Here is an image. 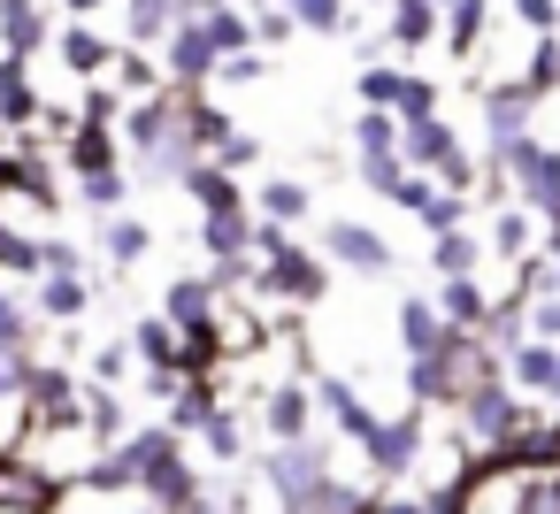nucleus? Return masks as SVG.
<instances>
[{
    "mask_svg": "<svg viewBox=\"0 0 560 514\" xmlns=\"http://www.w3.org/2000/svg\"><path fill=\"white\" fill-rule=\"evenodd\" d=\"M124 147H131V177L139 185H170L185 192V177L208 162L200 147V124H192V93H154V101H131L124 108Z\"/></svg>",
    "mask_w": 560,
    "mask_h": 514,
    "instance_id": "1",
    "label": "nucleus"
},
{
    "mask_svg": "<svg viewBox=\"0 0 560 514\" xmlns=\"http://www.w3.org/2000/svg\"><path fill=\"white\" fill-rule=\"evenodd\" d=\"M254 476H261V491L284 514H307V499L338 476V460H330V437L315 430V437H292V445H261L254 453Z\"/></svg>",
    "mask_w": 560,
    "mask_h": 514,
    "instance_id": "2",
    "label": "nucleus"
},
{
    "mask_svg": "<svg viewBox=\"0 0 560 514\" xmlns=\"http://www.w3.org/2000/svg\"><path fill=\"white\" fill-rule=\"evenodd\" d=\"M529 407H537V399H522L506 376H483V384L453 407V414H460V445H468V460H499V453L514 445V430L529 422Z\"/></svg>",
    "mask_w": 560,
    "mask_h": 514,
    "instance_id": "3",
    "label": "nucleus"
},
{
    "mask_svg": "<svg viewBox=\"0 0 560 514\" xmlns=\"http://www.w3.org/2000/svg\"><path fill=\"white\" fill-rule=\"evenodd\" d=\"M353 177L376 192V200H399L407 192V147H399V116L392 108H361L353 116Z\"/></svg>",
    "mask_w": 560,
    "mask_h": 514,
    "instance_id": "4",
    "label": "nucleus"
},
{
    "mask_svg": "<svg viewBox=\"0 0 560 514\" xmlns=\"http://www.w3.org/2000/svg\"><path fill=\"white\" fill-rule=\"evenodd\" d=\"M361 460H369V476H376V483H407V476H422V460H430V407L384 414V422H376V437L361 445Z\"/></svg>",
    "mask_w": 560,
    "mask_h": 514,
    "instance_id": "5",
    "label": "nucleus"
},
{
    "mask_svg": "<svg viewBox=\"0 0 560 514\" xmlns=\"http://www.w3.org/2000/svg\"><path fill=\"white\" fill-rule=\"evenodd\" d=\"M537 93L522 85V78H506V85H483V162H499V154H514L529 131H537Z\"/></svg>",
    "mask_w": 560,
    "mask_h": 514,
    "instance_id": "6",
    "label": "nucleus"
},
{
    "mask_svg": "<svg viewBox=\"0 0 560 514\" xmlns=\"http://www.w3.org/2000/svg\"><path fill=\"white\" fill-rule=\"evenodd\" d=\"M162 70H170L177 93H208V85L223 78V47H215V32H208V16H192V24H177V32L162 39Z\"/></svg>",
    "mask_w": 560,
    "mask_h": 514,
    "instance_id": "7",
    "label": "nucleus"
},
{
    "mask_svg": "<svg viewBox=\"0 0 560 514\" xmlns=\"http://www.w3.org/2000/svg\"><path fill=\"white\" fill-rule=\"evenodd\" d=\"M323 254H330V269H346V277H392V269H399L392 238H384L376 223H353V215H330V223H323Z\"/></svg>",
    "mask_w": 560,
    "mask_h": 514,
    "instance_id": "8",
    "label": "nucleus"
},
{
    "mask_svg": "<svg viewBox=\"0 0 560 514\" xmlns=\"http://www.w3.org/2000/svg\"><path fill=\"white\" fill-rule=\"evenodd\" d=\"M323 407H315V376H277L261 392V437L269 445H292V437H315Z\"/></svg>",
    "mask_w": 560,
    "mask_h": 514,
    "instance_id": "9",
    "label": "nucleus"
},
{
    "mask_svg": "<svg viewBox=\"0 0 560 514\" xmlns=\"http://www.w3.org/2000/svg\"><path fill=\"white\" fill-rule=\"evenodd\" d=\"M315 407H323V422H330V437L338 445H369L376 437V407L361 399V384L353 376H338V369H315Z\"/></svg>",
    "mask_w": 560,
    "mask_h": 514,
    "instance_id": "10",
    "label": "nucleus"
},
{
    "mask_svg": "<svg viewBox=\"0 0 560 514\" xmlns=\"http://www.w3.org/2000/svg\"><path fill=\"white\" fill-rule=\"evenodd\" d=\"M208 491H215V483L185 460V437H177V445L147 468V483H139V499H147V506H162V514H200V506H208Z\"/></svg>",
    "mask_w": 560,
    "mask_h": 514,
    "instance_id": "11",
    "label": "nucleus"
},
{
    "mask_svg": "<svg viewBox=\"0 0 560 514\" xmlns=\"http://www.w3.org/2000/svg\"><path fill=\"white\" fill-rule=\"evenodd\" d=\"M124 124H101V116H78V131L62 139V162H70V177H108V170H124Z\"/></svg>",
    "mask_w": 560,
    "mask_h": 514,
    "instance_id": "12",
    "label": "nucleus"
},
{
    "mask_svg": "<svg viewBox=\"0 0 560 514\" xmlns=\"http://www.w3.org/2000/svg\"><path fill=\"white\" fill-rule=\"evenodd\" d=\"M392 330H399V353L415 361V353H445L460 330L445 323V307H438V292H407L399 307H392Z\"/></svg>",
    "mask_w": 560,
    "mask_h": 514,
    "instance_id": "13",
    "label": "nucleus"
},
{
    "mask_svg": "<svg viewBox=\"0 0 560 514\" xmlns=\"http://www.w3.org/2000/svg\"><path fill=\"white\" fill-rule=\"evenodd\" d=\"M506 384L522 399H537V407H560V346L552 338H522L506 353Z\"/></svg>",
    "mask_w": 560,
    "mask_h": 514,
    "instance_id": "14",
    "label": "nucleus"
},
{
    "mask_svg": "<svg viewBox=\"0 0 560 514\" xmlns=\"http://www.w3.org/2000/svg\"><path fill=\"white\" fill-rule=\"evenodd\" d=\"M215 0H124V47H162L177 24L208 16Z\"/></svg>",
    "mask_w": 560,
    "mask_h": 514,
    "instance_id": "15",
    "label": "nucleus"
},
{
    "mask_svg": "<svg viewBox=\"0 0 560 514\" xmlns=\"http://www.w3.org/2000/svg\"><path fill=\"white\" fill-rule=\"evenodd\" d=\"M39 116H47V101H39V85H32V62H24V55H0V131H9V139H32Z\"/></svg>",
    "mask_w": 560,
    "mask_h": 514,
    "instance_id": "16",
    "label": "nucleus"
},
{
    "mask_svg": "<svg viewBox=\"0 0 560 514\" xmlns=\"http://www.w3.org/2000/svg\"><path fill=\"white\" fill-rule=\"evenodd\" d=\"M154 307H162L177 330H215V315H223V284H215V269H208V277H170Z\"/></svg>",
    "mask_w": 560,
    "mask_h": 514,
    "instance_id": "17",
    "label": "nucleus"
},
{
    "mask_svg": "<svg viewBox=\"0 0 560 514\" xmlns=\"http://www.w3.org/2000/svg\"><path fill=\"white\" fill-rule=\"evenodd\" d=\"M430 39H445V0H392L384 9V47L392 55H422Z\"/></svg>",
    "mask_w": 560,
    "mask_h": 514,
    "instance_id": "18",
    "label": "nucleus"
},
{
    "mask_svg": "<svg viewBox=\"0 0 560 514\" xmlns=\"http://www.w3.org/2000/svg\"><path fill=\"white\" fill-rule=\"evenodd\" d=\"M254 208H200V254L208 261H254Z\"/></svg>",
    "mask_w": 560,
    "mask_h": 514,
    "instance_id": "19",
    "label": "nucleus"
},
{
    "mask_svg": "<svg viewBox=\"0 0 560 514\" xmlns=\"http://www.w3.org/2000/svg\"><path fill=\"white\" fill-rule=\"evenodd\" d=\"M483 238H491V254H499L506 269H522V261H537V254H545V223H537L522 200H499V215H491V231H483Z\"/></svg>",
    "mask_w": 560,
    "mask_h": 514,
    "instance_id": "20",
    "label": "nucleus"
},
{
    "mask_svg": "<svg viewBox=\"0 0 560 514\" xmlns=\"http://www.w3.org/2000/svg\"><path fill=\"white\" fill-rule=\"evenodd\" d=\"M93 246H101V261H108V269L124 277V269H139V261H147L154 231H147V223H139V215L124 208V215H101V223H93Z\"/></svg>",
    "mask_w": 560,
    "mask_h": 514,
    "instance_id": "21",
    "label": "nucleus"
},
{
    "mask_svg": "<svg viewBox=\"0 0 560 514\" xmlns=\"http://www.w3.org/2000/svg\"><path fill=\"white\" fill-rule=\"evenodd\" d=\"M55 55H62V70H70V78H85V85H101V78L116 70V47H108L93 24H70V32H55Z\"/></svg>",
    "mask_w": 560,
    "mask_h": 514,
    "instance_id": "22",
    "label": "nucleus"
},
{
    "mask_svg": "<svg viewBox=\"0 0 560 514\" xmlns=\"http://www.w3.org/2000/svg\"><path fill=\"white\" fill-rule=\"evenodd\" d=\"M438 307H445L453 330H483L491 307H499V292H491L483 277H438Z\"/></svg>",
    "mask_w": 560,
    "mask_h": 514,
    "instance_id": "23",
    "label": "nucleus"
},
{
    "mask_svg": "<svg viewBox=\"0 0 560 514\" xmlns=\"http://www.w3.org/2000/svg\"><path fill=\"white\" fill-rule=\"evenodd\" d=\"M55 39V24H47V9H39V0H0V55H39Z\"/></svg>",
    "mask_w": 560,
    "mask_h": 514,
    "instance_id": "24",
    "label": "nucleus"
},
{
    "mask_svg": "<svg viewBox=\"0 0 560 514\" xmlns=\"http://www.w3.org/2000/svg\"><path fill=\"white\" fill-rule=\"evenodd\" d=\"M131 346H139V369H185V330H177L162 307H147V315L131 323Z\"/></svg>",
    "mask_w": 560,
    "mask_h": 514,
    "instance_id": "25",
    "label": "nucleus"
},
{
    "mask_svg": "<svg viewBox=\"0 0 560 514\" xmlns=\"http://www.w3.org/2000/svg\"><path fill=\"white\" fill-rule=\"evenodd\" d=\"M32 307H39V323H85V307H93V284L85 277H39L32 284Z\"/></svg>",
    "mask_w": 560,
    "mask_h": 514,
    "instance_id": "26",
    "label": "nucleus"
},
{
    "mask_svg": "<svg viewBox=\"0 0 560 514\" xmlns=\"http://www.w3.org/2000/svg\"><path fill=\"white\" fill-rule=\"evenodd\" d=\"M254 215H269V223H292V231H300V223L315 215V192H307L300 177H261V185H254Z\"/></svg>",
    "mask_w": 560,
    "mask_h": 514,
    "instance_id": "27",
    "label": "nucleus"
},
{
    "mask_svg": "<svg viewBox=\"0 0 560 514\" xmlns=\"http://www.w3.org/2000/svg\"><path fill=\"white\" fill-rule=\"evenodd\" d=\"M116 93H131V101H154V93H170V70L154 62V47H116Z\"/></svg>",
    "mask_w": 560,
    "mask_h": 514,
    "instance_id": "28",
    "label": "nucleus"
},
{
    "mask_svg": "<svg viewBox=\"0 0 560 514\" xmlns=\"http://www.w3.org/2000/svg\"><path fill=\"white\" fill-rule=\"evenodd\" d=\"M483 254H491V238H476L468 223L445 231V238H430V269L438 277H483Z\"/></svg>",
    "mask_w": 560,
    "mask_h": 514,
    "instance_id": "29",
    "label": "nucleus"
},
{
    "mask_svg": "<svg viewBox=\"0 0 560 514\" xmlns=\"http://www.w3.org/2000/svg\"><path fill=\"white\" fill-rule=\"evenodd\" d=\"M491 39V0H445V55H476Z\"/></svg>",
    "mask_w": 560,
    "mask_h": 514,
    "instance_id": "30",
    "label": "nucleus"
},
{
    "mask_svg": "<svg viewBox=\"0 0 560 514\" xmlns=\"http://www.w3.org/2000/svg\"><path fill=\"white\" fill-rule=\"evenodd\" d=\"M200 445L223 460V468H238V460H254V437H246V422H238V407H215L208 422H200Z\"/></svg>",
    "mask_w": 560,
    "mask_h": 514,
    "instance_id": "31",
    "label": "nucleus"
},
{
    "mask_svg": "<svg viewBox=\"0 0 560 514\" xmlns=\"http://www.w3.org/2000/svg\"><path fill=\"white\" fill-rule=\"evenodd\" d=\"M39 330H47L39 307H32L9 277H0V346H32V353H39Z\"/></svg>",
    "mask_w": 560,
    "mask_h": 514,
    "instance_id": "32",
    "label": "nucleus"
},
{
    "mask_svg": "<svg viewBox=\"0 0 560 514\" xmlns=\"http://www.w3.org/2000/svg\"><path fill=\"white\" fill-rule=\"evenodd\" d=\"M399 85H407V70L384 62V55H369L361 78H353V101H361V108H399Z\"/></svg>",
    "mask_w": 560,
    "mask_h": 514,
    "instance_id": "33",
    "label": "nucleus"
},
{
    "mask_svg": "<svg viewBox=\"0 0 560 514\" xmlns=\"http://www.w3.org/2000/svg\"><path fill=\"white\" fill-rule=\"evenodd\" d=\"M277 9H292V24H300V32H315V39L353 32V9H346V0H277Z\"/></svg>",
    "mask_w": 560,
    "mask_h": 514,
    "instance_id": "34",
    "label": "nucleus"
},
{
    "mask_svg": "<svg viewBox=\"0 0 560 514\" xmlns=\"http://www.w3.org/2000/svg\"><path fill=\"white\" fill-rule=\"evenodd\" d=\"M468 200H476V192H460V185H445V177H438V192L422 200V215H415V223H422L430 238H445V231H460V223H468Z\"/></svg>",
    "mask_w": 560,
    "mask_h": 514,
    "instance_id": "35",
    "label": "nucleus"
},
{
    "mask_svg": "<svg viewBox=\"0 0 560 514\" xmlns=\"http://www.w3.org/2000/svg\"><path fill=\"white\" fill-rule=\"evenodd\" d=\"M131 361H139V346H131V338H101V346L85 353V384H101V392H116V384L131 376Z\"/></svg>",
    "mask_w": 560,
    "mask_h": 514,
    "instance_id": "36",
    "label": "nucleus"
},
{
    "mask_svg": "<svg viewBox=\"0 0 560 514\" xmlns=\"http://www.w3.org/2000/svg\"><path fill=\"white\" fill-rule=\"evenodd\" d=\"M85 422H93V437H101V445H124V437L139 430V422H131V407H124V392H101V384H93V399H85Z\"/></svg>",
    "mask_w": 560,
    "mask_h": 514,
    "instance_id": "37",
    "label": "nucleus"
},
{
    "mask_svg": "<svg viewBox=\"0 0 560 514\" xmlns=\"http://www.w3.org/2000/svg\"><path fill=\"white\" fill-rule=\"evenodd\" d=\"M514 514H560V468H522L514 476Z\"/></svg>",
    "mask_w": 560,
    "mask_h": 514,
    "instance_id": "38",
    "label": "nucleus"
},
{
    "mask_svg": "<svg viewBox=\"0 0 560 514\" xmlns=\"http://www.w3.org/2000/svg\"><path fill=\"white\" fill-rule=\"evenodd\" d=\"M369 506H376V483H346V476H330L307 499V514H369Z\"/></svg>",
    "mask_w": 560,
    "mask_h": 514,
    "instance_id": "39",
    "label": "nucleus"
},
{
    "mask_svg": "<svg viewBox=\"0 0 560 514\" xmlns=\"http://www.w3.org/2000/svg\"><path fill=\"white\" fill-rule=\"evenodd\" d=\"M78 200H85L93 215H124V200H131V170H108V177H78Z\"/></svg>",
    "mask_w": 560,
    "mask_h": 514,
    "instance_id": "40",
    "label": "nucleus"
},
{
    "mask_svg": "<svg viewBox=\"0 0 560 514\" xmlns=\"http://www.w3.org/2000/svg\"><path fill=\"white\" fill-rule=\"evenodd\" d=\"M399 124H415V116H438V85L422 78V70H407V85H399V108H392Z\"/></svg>",
    "mask_w": 560,
    "mask_h": 514,
    "instance_id": "41",
    "label": "nucleus"
},
{
    "mask_svg": "<svg viewBox=\"0 0 560 514\" xmlns=\"http://www.w3.org/2000/svg\"><path fill=\"white\" fill-rule=\"evenodd\" d=\"M506 16H514L529 39H545V32H560V0H506Z\"/></svg>",
    "mask_w": 560,
    "mask_h": 514,
    "instance_id": "42",
    "label": "nucleus"
},
{
    "mask_svg": "<svg viewBox=\"0 0 560 514\" xmlns=\"http://www.w3.org/2000/svg\"><path fill=\"white\" fill-rule=\"evenodd\" d=\"M208 162H223V170H231V177H246V170H254V162H261V139H254V131H231V139H223V147H215V154H208Z\"/></svg>",
    "mask_w": 560,
    "mask_h": 514,
    "instance_id": "43",
    "label": "nucleus"
},
{
    "mask_svg": "<svg viewBox=\"0 0 560 514\" xmlns=\"http://www.w3.org/2000/svg\"><path fill=\"white\" fill-rule=\"evenodd\" d=\"M292 32H300L292 9H277V0H269V9H254V39H261V47H284Z\"/></svg>",
    "mask_w": 560,
    "mask_h": 514,
    "instance_id": "44",
    "label": "nucleus"
},
{
    "mask_svg": "<svg viewBox=\"0 0 560 514\" xmlns=\"http://www.w3.org/2000/svg\"><path fill=\"white\" fill-rule=\"evenodd\" d=\"M254 78H269V47H246V55H231L215 85H254Z\"/></svg>",
    "mask_w": 560,
    "mask_h": 514,
    "instance_id": "45",
    "label": "nucleus"
},
{
    "mask_svg": "<svg viewBox=\"0 0 560 514\" xmlns=\"http://www.w3.org/2000/svg\"><path fill=\"white\" fill-rule=\"evenodd\" d=\"M55 269H62V277H85V254H78V238H55V231H47V277H55Z\"/></svg>",
    "mask_w": 560,
    "mask_h": 514,
    "instance_id": "46",
    "label": "nucleus"
},
{
    "mask_svg": "<svg viewBox=\"0 0 560 514\" xmlns=\"http://www.w3.org/2000/svg\"><path fill=\"white\" fill-rule=\"evenodd\" d=\"M62 9H70L78 24H85V16H101V9H108V0H62Z\"/></svg>",
    "mask_w": 560,
    "mask_h": 514,
    "instance_id": "47",
    "label": "nucleus"
},
{
    "mask_svg": "<svg viewBox=\"0 0 560 514\" xmlns=\"http://www.w3.org/2000/svg\"><path fill=\"white\" fill-rule=\"evenodd\" d=\"M131 514H162V506H131Z\"/></svg>",
    "mask_w": 560,
    "mask_h": 514,
    "instance_id": "48",
    "label": "nucleus"
},
{
    "mask_svg": "<svg viewBox=\"0 0 560 514\" xmlns=\"http://www.w3.org/2000/svg\"><path fill=\"white\" fill-rule=\"evenodd\" d=\"M369 9H392V0H369Z\"/></svg>",
    "mask_w": 560,
    "mask_h": 514,
    "instance_id": "49",
    "label": "nucleus"
}]
</instances>
